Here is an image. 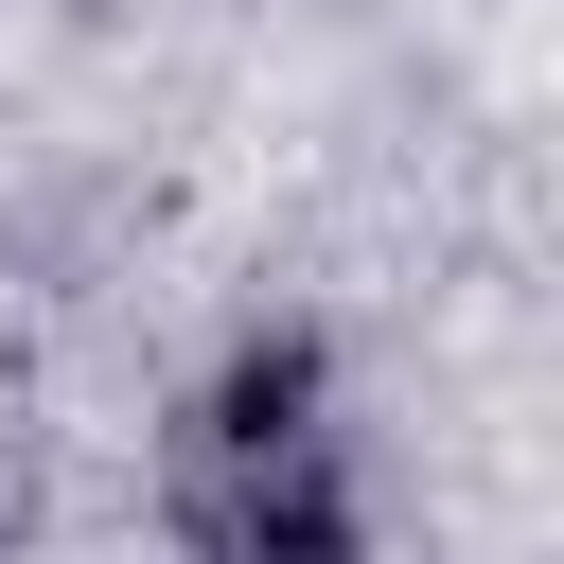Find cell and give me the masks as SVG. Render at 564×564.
<instances>
[]
</instances>
